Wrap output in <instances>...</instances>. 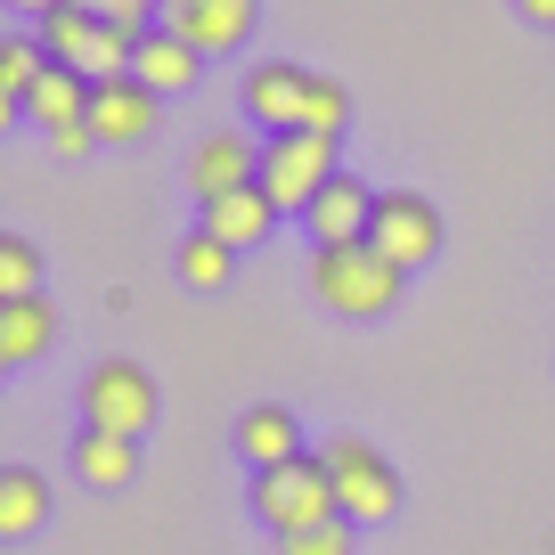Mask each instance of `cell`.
I'll list each match as a JSON object with an SVG mask.
<instances>
[{"instance_id":"cell-1","label":"cell","mask_w":555,"mask_h":555,"mask_svg":"<svg viewBox=\"0 0 555 555\" xmlns=\"http://www.w3.org/2000/svg\"><path fill=\"white\" fill-rule=\"evenodd\" d=\"M34 41L50 50V66H74V74H90V82H115L139 57L131 25H106V17H90V9H74V0H57L50 17H34Z\"/></svg>"},{"instance_id":"cell-2","label":"cell","mask_w":555,"mask_h":555,"mask_svg":"<svg viewBox=\"0 0 555 555\" xmlns=\"http://www.w3.org/2000/svg\"><path fill=\"white\" fill-rule=\"evenodd\" d=\"M311 286H319V302L344 311V319H384L400 302V286H409V270H392L376 245H319Z\"/></svg>"},{"instance_id":"cell-3","label":"cell","mask_w":555,"mask_h":555,"mask_svg":"<svg viewBox=\"0 0 555 555\" xmlns=\"http://www.w3.org/2000/svg\"><path fill=\"white\" fill-rule=\"evenodd\" d=\"M254 515L270 522L278 539H295V531H319V522H335L344 506H335V474H327V457H295V466H270V474H254Z\"/></svg>"},{"instance_id":"cell-4","label":"cell","mask_w":555,"mask_h":555,"mask_svg":"<svg viewBox=\"0 0 555 555\" xmlns=\"http://www.w3.org/2000/svg\"><path fill=\"white\" fill-rule=\"evenodd\" d=\"M335 172H344V164H335V139H319V131L261 139V196H270L278 212H311Z\"/></svg>"},{"instance_id":"cell-5","label":"cell","mask_w":555,"mask_h":555,"mask_svg":"<svg viewBox=\"0 0 555 555\" xmlns=\"http://www.w3.org/2000/svg\"><path fill=\"white\" fill-rule=\"evenodd\" d=\"M319 457H327V474H335V506H344L351 522H392V506H400V474H392V457H384L376 441L335 434Z\"/></svg>"},{"instance_id":"cell-6","label":"cell","mask_w":555,"mask_h":555,"mask_svg":"<svg viewBox=\"0 0 555 555\" xmlns=\"http://www.w3.org/2000/svg\"><path fill=\"white\" fill-rule=\"evenodd\" d=\"M82 425L147 441V425H156V376H147L139 360H99L82 376Z\"/></svg>"},{"instance_id":"cell-7","label":"cell","mask_w":555,"mask_h":555,"mask_svg":"<svg viewBox=\"0 0 555 555\" xmlns=\"http://www.w3.org/2000/svg\"><path fill=\"white\" fill-rule=\"evenodd\" d=\"M367 245H376L392 270H425V261L441 254V205H434V196H416V189H384Z\"/></svg>"},{"instance_id":"cell-8","label":"cell","mask_w":555,"mask_h":555,"mask_svg":"<svg viewBox=\"0 0 555 555\" xmlns=\"http://www.w3.org/2000/svg\"><path fill=\"white\" fill-rule=\"evenodd\" d=\"M90 74H74V66H50L34 82V99H25V122H41V139H50L57 156H90L99 147V131H90Z\"/></svg>"},{"instance_id":"cell-9","label":"cell","mask_w":555,"mask_h":555,"mask_svg":"<svg viewBox=\"0 0 555 555\" xmlns=\"http://www.w3.org/2000/svg\"><path fill=\"white\" fill-rule=\"evenodd\" d=\"M254 180H261V147L245 131H205L189 147V196L196 205H212L229 189H254Z\"/></svg>"},{"instance_id":"cell-10","label":"cell","mask_w":555,"mask_h":555,"mask_svg":"<svg viewBox=\"0 0 555 555\" xmlns=\"http://www.w3.org/2000/svg\"><path fill=\"white\" fill-rule=\"evenodd\" d=\"M254 17H261V0H164V25H172L180 41H196L205 57H221V50H245Z\"/></svg>"},{"instance_id":"cell-11","label":"cell","mask_w":555,"mask_h":555,"mask_svg":"<svg viewBox=\"0 0 555 555\" xmlns=\"http://www.w3.org/2000/svg\"><path fill=\"white\" fill-rule=\"evenodd\" d=\"M376 196H384V189H367V180L335 172L327 189H319V205L302 212L311 245H367V229H376Z\"/></svg>"},{"instance_id":"cell-12","label":"cell","mask_w":555,"mask_h":555,"mask_svg":"<svg viewBox=\"0 0 555 555\" xmlns=\"http://www.w3.org/2000/svg\"><path fill=\"white\" fill-rule=\"evenodd\" d=\"M302 106H311V74L286 66V57H261L254 74H245V115L261 122V131H302Z\"/></svg>"},{"instance_id":"cell-13","label":"cell","mask_w":555,"mask_h":555,"mask_svg":"<svg viewBox=\"0 0 555 555\" xmlns=\"http://www.w3.org/2000/svg\"><path fill=\"white\" fill-rule=\"evenodd\" d=\"M156 90L139 82V74H115V82L90 90V131H99V147H131V139L156 131Z\"/></svg>"},{"instance_id":"cell-14","label":"cell","mask_w":555,"mask_h":555,"mask_svg":"<svg viewBox=\"0 0 555 555\" xmlns=\"http://www.w3.org/2000/svg\"><path fill=\"white\" fill-rule=\"evenodd\" d=\"M237 457L254 474H270V466H295V457H311L302 450V425H295V409H278V400H254V409L237 416Z\"/></svg>"},{"instance_id":"cell-15","label":"cell","mask_w":555,"mask_h":555,"mask_svg":"<svg viewBox=\"0 0 555 555\" xmlns=\"http://www.w3.org/2000/svg\"><path fill=\"white\" fill-rule=\"evenodd\" d=\"M196 66H205V50H196V41H180L172 25H156V34H139V57H131V74H139L147 90H156V99L189 90V82H196Z\"/></svg>"},{"instance_id":"cell-16","label":"cell","mask_w":555,"mask_h":555,"mask_svg":"<svg viewBox=\"0 0 555 555\" xmlns=\"http://www.w3.org/2000/svg\"><path fill=\"white\" fill-rule=\"evenodd\" d=\"M196 212H205V221H196V229H212V237H229V245H237V254H245V245H261V237H270V229H278V205H270V196H261V180H254V189H229V196H212V205H196Z\"/></svg>"},{"instance_id":"cell-17","label":"cell","mask_w":555,"mask_h":555,"mask_svg":"<svg viewBox=\"0 0 555 555\" xmlns=\"http://www.w3.org/2000/svg\"><path fill=\"white\" fill-rule=\"evenodd\" d=\"M50 344H57V311H50L41 295L0 302V367H34Z\"/></svg>"},{"instance_id":"cell-18","label":"cell","mask_w":555,"mask_h":555,"mask_svg":"<svg viewBox=\"0 0 555 555\" xmlns=\"http://www.w3.org/2000/svg\"><path fill=\"white\" fill-rule=\"evenodd\" d=\"M74 474H82L90 490H131L139 441H131V434H99V425H82V441H74Z\"/></svg>"},{"instance_id":"cell-19","label":"cell","mask_w":555,"mask_h":555,"mask_svg":"<svg viewBox=\"0 0 555 555\" xmlns=\"http://www.w3.org/2000/svg\"><path fill=\"white\" fill-rule=\"evenodd\" d=\"M172 270H180V286H196V295H221L229 278H237V245L212 237V229H189L180 254H172Z\"/></svg>"},{"instance_id":"cell-20","label":"cell","mask_w":555,"mask_h":555,"mask_svg":"<svg viewBox=\"0 0 555 555\" xmlns=\"http://www.w3.org/2000/svg\"><path fill=\"white\" fill-rule=\"evenodd\" d=\"M50 522V482L34 466H9L0 474V539H34Z\"/></svg>"},{"instance_id":"cell-21","label":"cell","mask_w":555,"mask_h":555,"mask_svg":"<svg viewBox=\"0 0 555 555\" xmlns=\"http://www.w3.org/2000/svg\"><path fill=\"white\" fill-rule=\"evenodd\" d=\"M41 74H50V50H41L34 34H9V41H0V106H9V115H25V99H34Z\"/></svg>"},{"instance_id":"cell-22","label":"cell","mask_w":555,"mask_h":555,"mask_svg":"<svg viewBox=\"0 0 555 555\" xmlns=\"http://www.w3.org/2000/svg\"><path fill=\"white\" fill-rule=\"evenodd\" d=\"M41 295V245L34 237H0V302Z\"/></svg>"},{"instance_id":"cell-23","label":"cell","mask_w":555,"mask_h":555,"mask_svg":"<svg viewBox=\"0 0 555 555\" xmlns=\"http://www.w3.org/2000/svg\"><path fill=\"white\" fill-rule=\"evenodd\" d=\"M344 122H351V90H344V82H327V74H311V106H302V131L344 139Z\"/></svg>"},{"instance_id":"cell-24","label":"cell","mask_w":555,"mask_h":555,"mask_svg":"<svg viewBox=\"0 0 555 555\" xmlns=\"http://www.w3.org/2000/svg\"><path fill=\"white\" fill-rule=\"evenodd\" d=\"M351 547H360V522H351V515L319 522V531H295V539H278V555H351Z\"/></svg>"},{"instance_id":"cell-25","label":"cell","mask_w":555,"mask_h":555,"mask_svg":"<svg viewBox=\"0 0 555 555\" xmlns=\"http://www.w3.org/2000/svg\"><path fill=\"white\" fill-rule=\"evenodd\" d=\"M74 9H90L106 25H131V34H156L164 25V0H74Z\"/></svg>"},{"instance_id":"cell-26","label":"cell","mask_w":555,"mask_h":555,"mask_svg":"<svg viewBox=\"0 0 555 555\" xmlns=\"http://www.w3.org/2000/svg\"><path fill=\"white\" fill-rule=\"evenodd\" d=\"M515 9H522L531 25H555V0H515Z\"/></svg>"},{"instance_id":"cell-27","label":"cell","mask_w":555,"mask_h":555,"mask_svg":"<svg viewBox=\"0 0 555 555\" xmlns=\"http://www.w3.org/2000/svg\"><path fill=\"white\" fill-rule=\"evenodd\" d=\"M17 9H25V17H50V9H57V0H17Z\"/></svg>"}]
</instances>
